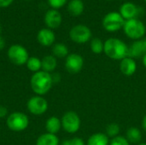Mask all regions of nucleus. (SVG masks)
<instances>
[{"mask_svg": "<svg viewBox=\"0 0 146 145\" xmlns=\"http://www.w3.org/2000/svg\"><path fill=\"white\" fill-rule=\"evenodd\" d=\"M31 88L38 96H43L50 91L53 85L52 75L47 72L40 70L34 73L30 80Z\"/></svg>", "mask_w": 146, "mask_h": 145, "instance_id": "f257e3e1", "label": "nucleus"}, {"mask_svg": "<svg viewBox=\"0 0 146 145\" xmlns=\"http://www.w3.org/2000/svg\"><path fill=\"white\" fill-rule=\"evenodd\" d=\"M104 51L113 60H122L128 56V46L121 39L110 38L104 42Z\"/></svg>", "mask_w": 146, "mask_h": 145, "instance_id": "f03ea898", "label": "nucleus"}, {"mask_svg": "<svg viewBox=\"0 0 146 145\" xmlns=\"http://www.w3.org/2000/svg\"><path fill=\"white\" fill-rule=\"evenodd\" d=\"M123 31L128 38L134 40H139L145 36L146 28L145 24L141 21L135 18L125 21Z\"/></svg>", "mask_w": 146, "mask_h": 145, "instance_id": "7ed1b4c3", "label": "nucleus"}, {"mask_svg": "<svg viewBox=\"0 0 146 145\" xmlns=\"http://www.w3.org/2000/svg\"><path fill=\"white\" fill-rule=\"evenodd\" d=\"M6 124L9 130L18 132L27 128L29 125V119L24 113L14 112L7 117Z\"/></svg>", "mask_w": 146, "mask_h": 145, "instance_id": "20e7f679", "label": "nucleus"}, {"mask_svg": "<svg viewBox=\"0 0 146 145\" xmlns=\"http://www.w3.org/2000/svg\"><path fill=\"white\" fill-rule=\"evenodd\" d=\"M8 57L13 64L22 66L27 63L29 56L25 47L20 44H13L8 50Z\"/></svg>", "mask_w": 146, "mask_h": 145, "instance_id": "39448f33", "label": "nucleus"}, {"mask_svg": "<svg viewBox=\"0 0 146 145\" xmlns=\"http://www.w3.org/2000/svg\"><path fill=\"white\" fill-rule=\"evenodd\" d=\"M125 23L124 18L118 12L108 13L103 19L102 24L104 28L108 32H116L123 28Z\"/></svg>", "mask_w": 146, "mask_h": 145, "instance_id": "423d86ee", "label": "nucleus"}, {"mask_svg": "<svg viewBox=\"0 0 146 145\" xmlns=\"http://www.w3.org/2000/svg\"><path fill=\"white\" fill-rule=\"evenodd\" d=\"M62 127L68 133H75L80 127V119L78 114L74 111H68L65 113L61 120Z\"/></svg>", "mask_w": 146, "mask_h": 145, "instance_id": "0eeeda50", "label": "nucleus"}, {"mask_svg": "<svg viewBox=\"0 0 146 145\" xmlns=\"http://www.w3.org/2000/svg\"><path fill=\"white\" fill-rule=\"evenodd\" d=\"M69 37L72 41L77 44H85L92 38L91 29L82 24L73 26L69 32Z\"/></svg>", "mask_w": 146, "mask_h": 145, "instance_id": "6e6552de", "label": "nucleus"}, {"mask_svg": "<svg viewBox=\"0 0 146 145\" xmlns=\"http://www.w3.org/2000/svg\"><path fill=\"white\" fill-rule=\"evenodd\" d=\"M27 107L31 114L34 115H41L47 111L48 103L43 97L35 96L28 100Z\"/></svg>", "mask_w": 146, "mask_h": 145, "instance_id": "1a4fd4ad", "label": "nucleus"}, {"mask_svg": "<svg viewBox=\"0 0 146 145\" xmlns=\"http://www.w3.org/2000/svg\"><path fill=\"white\" fill-rule=\"evenodd\" d=\"M83 66H84V59L80 55L73 53L66 57L65 68L68 73H77L81 71Z\"/></svg>", "mask_w": 146, "mask_h": 145, "instance_id": "9d476101", "label": "nucleus"}, {"mask_svg": "<svg viewBox=\"0 0 146 145\" xmlns=\"http://www.w3.org/2000/svg\"><path fill=\"white\" fill-rule=\"evenodd\" d=\"M62 17L61 13L57 9H50L45 13L44 23L50 29H56L62 24Z\"/></svg>", "mask_w": 146, "mask_h": 145, "instance_id": "9b49d317", "label": "nucleus"}, {"mask_svg": "<svg viewBox=\"0 0 146 145\" xmlns=\"http://www.w3.org/2000/svg\"><path fill=\"white\" fill-rule=\"evenodd\" d=\"M146 54V38L134 41L130 47H128V57L139 58Z\"/></svg>", "mask_w": 146, "mask_h": 145, "instance_id": "f8f14e48", "label": "nucleus"}, {"mask_svg": "<svg viewBox=\"0 0 146 145\" xmlns=\"http://www.w3.org/2000/svg\"><path fill=\"white\" fill-rule=\"evenodd\" d=\"M139 8H138L135 3L132 2L124 3L120 9V14L124 18L125 21L135 19L139 15Z\"/></svg>", "mask_w": 146, "mask_h": 145, "instance_id": "ddd939ff", "label": "nucleus"}, {"mask_svg": "<svg viewBox=\"0 0 146 145\" xmlns=\"http://www.w3.org/2000/svg\"><path fill=\"white\" fill-rule=\"evenodd\" d=\"M38 42L45 47L52 45L56 40V35L54 32L50 28H43L38 31L37 35Z\"/></svg>", "mask_w": 146, "mask_h": 145, "instance_id": "4468645a", "label": "nucleus"}, {"mask_svg": "<svg viewBox=\"0 0 146 145\" xmlns=\"http://www.w3.org/2000/svg\"><path fill=\"white\" fill-rule=\"evenodd\" d=\"M120 69L125 76H132L137 69L135 61L131 57H126L121 60L120 63Z\"/></svg>", "mask_w": 146, "mask_h": 145, "instance_id": "2eb2a0df", "label": "nucleus"}, {"mask_svg": "<svg viewBox=\"0 0 146 145\" xmlns=\"http://www.w3.org/2000/svg\"><path fill=\"white\" fill-rule=\"evenodd\" d=\"M62 127V121L56 116L50 117L45 123V128L47 132L51 134H56Z\"/></svg>", "mask_w": 146, "mask_h": 145, "instance_id": "dca6fc26", "label": "nucleus"}, {"mask_svg": "<svg viewBox=\"0 0 146 145\" xmlns=\"http://www.w3.org/2000/svg\"><path fill=\"white\" fill-rule=\"evenodd\" d=\"M36 145H59V139L56 135L47 132L38 138Z\"/></svg>", "mask_w": 146, "mask_h": 145, "instance_id": "f3484780", "label": "nucleus"}, {"mask_svg": "<svg viewBox=\"0 0 146 145\" xmlns=\"http://www.w3.org/2000/svg\"><path fill=\"white\" fill-rule=\"evenodd\" d=\"M85 6L81 0H71L68 4V13L73 16H79L84 11Z\"/></svg>", "mask_w": 146, "mask_h": 145, "instance_id": "a211bd4d", "label": "nucleus"}, {"mask_svg": "<svg viewBox=\"0 0 146 145\" xmlns=\"http://www.w3.org/2000/svg\"><path fill=\"white\" fill-rule=\"evenodd\" d=\"M41 63H42V70L47 73H50L53 72L57 66V61L56 58L54 56H45L42 60H41Z\"/></svg>", "mask_w": 146, "mask_h": 145, "instance_id": "6ab92c4d", "label": "nucleus"}, {"mask_svg": "<svg viewBox=\"0 0 146 145\" xmlns=\"http://www.w3.org/2000/svg\"><path fill=\"white\" fill-rule=\"evenodd\" d=\"M87 145H110L109 137L104 133H95L88 138Z\"/></svg>", "mask_w": 146, "mask_h": 145, "instance_id": "aec40b11", "label": "nucleus"}, {"mask_svg": "<svg viewBox=\"0 0 146 145\" xmlns=\"http://www.w3.org/2000/svg\"><path fill=\"white\" fill-rule=\"evenodd\" d=\"M127 139L129 143L139 144L142 139V133L137 127H131L127 132Z\"/></svg>", "mask_w": 146, "mask_h": 145, "instance_id": "412c9836", "label": "nucleus"}, {"mask_svg": "<svg viewBox=\"0 0 146 145\" xmlns=\"http://www.w3.org/2000/svg\"><path fill=\"white\" fill-rule=\"evenodd\" d=\"M52 53L56 58H64L68 56V49L64 44L58 43L54 44L52 48Z\"/></svg>", "mask_w": 146, "mask_h": 145, "instance_id": "4be33fe9", "label": "nucleus"}, {"mask_svg": "<svg viewBox=\"0 0 146 145\" xmlns=\"http://www.w3.org/2000/svg\"><path fill=\"white\" fill-rule=\"evenodd\" d=\"M26 64H27V68L31 72H33V73H37V72L40 71V69H42L41 60L36 56L29 57Z\"/></svg>", "mask_w": 146, "mask_h": 145, "instance_id": "5701e85b", "label": "nucleus"}, {"mask_svg": "<svg viewBox=\"0 0 146 145\" xmlns=\"http://www.w3.org/2000/svg\"><path fill=\"white\" fill-rule=\"evenodd\" d=\"M91 50L93 53L95 54H100L104 51V43H103V41L98 38H95L93 39H92L91 41V44H90Z\"/></svg>", "mask_w": 146, "mask_h": 145, "instance_id": "b1692460", "label": "nucleus"}, {"mask_svg": "<svg viewBox=\"0 0 146 145\" xmlns=\"http://www.w3.org/2000/svg\"><path fill=\"white\" fill-rule=\"evenodd\" d=\"M119 132H120V126L116 123L109 124L106 127V133H107V136L110 138L117 137Z\"/></svg>", "mask_w": 146, "mask_h": 145, "instance_id": "393cba45", "label": "nucleus"}, {"mask_svg": "<svg viewBox=\"0 0 146 145\" xmlns=\"http://www.w3.org/2000/svg\"><path fill=\"white\" fill-rule=\"evenodd\" d=\"M110 145H130V143L127 139V138L123 136H117L111 139Z\"/></svg>", "mask_w": 146, "mask_h": 145, "instance_id": "a878e982", "label": "nucleus"}, {"mask_svg": "<svg viewBox=\"0 0 146 145\" xmlns=\"http://www.w3.org/2000/svg\"><path fill=\"white\" fill-rule=\"evenodd\" d=\"M47 1H48V3L50 4V6L51 8H53L54 9L62 8L67 3V0H47Z\"/></svg>", "mask_w": 146, "mask_h": 145, "instance_id": "bb28decb", "label": "nucleus"}, {"mask_svg": "<svg viewBox=\"0 0 146 145\" xmlns=\"http://www.w3.org/2000/svg\"><path fill=\"white\" fill-rule=\"evenodd\" d=\"M61 145H86L85 142L80 138H74L70 140H65Z\"/></svg>", "mask_w": 146, "mask_h": 145, "instance_id": "cd10ccee", "label": "nucleus"}, {"mask_svg": "<svg viewBox=\"0 0 146 145\" xmlns=\"http://www.w3.org/2000/svg\"><path fill=\"white\" fill-rule=\"evenodd\" d=\"M13 2H14V0H0V7L1 8L9 7Z\"/></svg>", "mask_w": 146, "mask_h": 145, "instance_id": "c85d7f7f", "label": "nucleus"}, {"mask_svg": "<svg viewBox=\"0 0 146 145\" xmlns=\"http://www.w3.org/2000/svg\"><path fill=\"white\" fill-rule=\"evenodd\" d=\"M8 114V110L5 107L0 105V118H4Z\"/></svg>", "mask_w": 146, "mask_h": 145, "instance_id": "c756f323", "label": "nucleus"}, {"mask_svg": "<svg viewBox=\"0 0 146 145\" xmlns=\"http://www.w3.org/2000/svg\"><path fill=\"white\" fill-rule=\"evenodd\" d=\"M5 46V41L3 39V38L2 36H0V50H3Z\"/></svg>", "mask_w": 146, "mask_h": 145, "instance_id": "7c9ffc66", "label": "nucleus"}, {"mask_svg": "<svg viewBox=\"0 0 146 145\" xmlns=\"http://www.w3.org/2000/svg\"><path fill=\"white\" fill-rule=\"evenodd\" d=\"M142 126H143V129L146 132V115L144 116V118H143V121H142Z\"/></svg>", "mask_w": 146, "mask_h": 145, "instance_id": "2f4dec72", "label": "nucleus"}, {"mask_svg": "<svg viewBox=\"0 0 146 145\" xmlns=\"http://www.w3.org/2000/svg\"><path fill=\"white\" fill-rule=\"evenodd\" d=\"M142 60H143V64H144V66L146 68V54L142 57Z\"/></svg>", "mask_w": 146, "mask_h": 145, "instance_id": "473e14b6", "label": "nucleus"}, {"mask_svg": "<svg viewBox=\"0 0 146 145\" xmlns=\"http://www.w3.org/2000/svg\"><path fill=\"white\" fill-rule=\"evenodd\" d=\"M139 145H146V144H139Z\"/></svg>", "mask_w": 146, "mask_h": 145, "instance_id": "72a5a7b5", "label": "nucleus"}, {"mask_svg": "<svg viewBox=\"0 0 146 145\" xmlns=\"http://www.w3.org/2000/svg\"><path fill=\"white\" fill-rule=\"evenodd\" d=\"M25 1H31V0H25Z\"/></svg>", "mask_w": 146, "mask_h": 145, "instance_id": "f704fd0d", "label": "nucleus"}, {"mask_svg": "<svg viewBox=\"0 0 146 145\" xmlns=\"http://www.w3.org/2000/svg\"><path fill=\"white\" fill-rule=\"evenodd\" d=\"M0 32H1V26H0Z\"/></svg>", "mask_w": 146, "mask_h": 145, "instance_id": "c9c22d12", "label": "nucleus"}, {"mask_svg": "<svg viewBox=\"0 0 146 145\" xmlns=\"http://www.w3.org/2000/svg\"><path fill=\"white\" fill-rule=\"evenodd\" d=\"M145 3H146V0H145Z\"/></svg>", "mask_w": 146, "mask_h": 145, "instance_id": "e433bc0d", "label": "nucleus"}]
</instances>
